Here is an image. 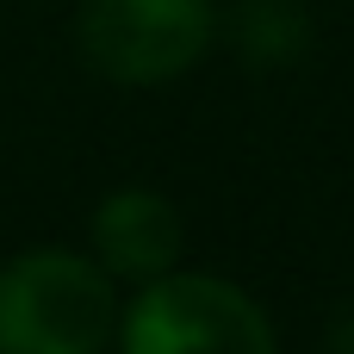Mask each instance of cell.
<instances>
[{
  "label": "cell",
  "instance_id": "3",
  "mask_svg": "<svg viewBox=\"0 0 354 354\" xmlns=\"http://www.w3.org/2000/svg\"><path fill=\"white\" fill-rule=\"evenodd\" d=\"M218 31L212 0H81L75 44L93 75L118 87L180 81Z\"/></svg>",
  "mask_w": 354,
  "mask_h": 354
},
{
  "label": "cell",
  "instance_id": "1",
  "mask_svg": "<svg viewBox=\"0 0 354 354\" xmlns=\"http://www.w3.org/2000/svg\"><path fill=\"white\" fill-rule=\"evenodd\" d=\"M118 292L93 255L25 249L0 261V354H106Z\"/></svg>",
  "mask_w": 354,
  "mask_h": 354
},
{
  "label": "cell",
  "instance_id": "6",
  "mask_svg": "<svg viewBox=\"0 0 354 354\" xmlns=\"http://www.w3.org/2000/svg\"><path fill=\"white\" fill-rule=\"evenodd\" d=\"M324 354H354V305L336 311V324H330V336H324Z\"/></svg>",
  "mask_w": 354,
  "mask_h": 354
},
{
  "label": "cell",
  "instance_id": "2",
  "mask_svg": "<svg viewBox=\"0 0 354 354\" xmlns=\"http://www.w3.org/2000/svg\"><path fill=\"white\" fill-rule=\"evenodd\" d=\"M124 354H280L268 311L218 274H162L118 317Z\"/></svg>",
  "mask_w": 354,
  "mask_h": 354
},
{
  "label": "cell",
  "instance_id": "5",
  "mask_svg": "<svg viewBox=\"0 0 354 354\" xmlns=\"http://www.w3.org/2000/svg\"><path fill=\"white\" fill-rule=\"evenodd\" d=\"M230 44L249 68L274 75L311 50V12H305V0H236Z\"/></svg>",
  "mask_w": 354,
  "mask_h": 354
},
{
  "label": "cell",
  "instance_id": "4",
  "mask_svg": "<svg viewBox=\"0 0 354 354\" xmlns=\"http://www.w3.org/2000/svg\"><path fill=\"white\" fill-rule=\"evenodd\" d=\"M180 249H187V224L174 212L168 193L156 187H118L93 205V261L112 274V280H162L180 268Z\"/></svg>",
  "mask_w": 354,
  "mask_h": 354
}]
</instances>
